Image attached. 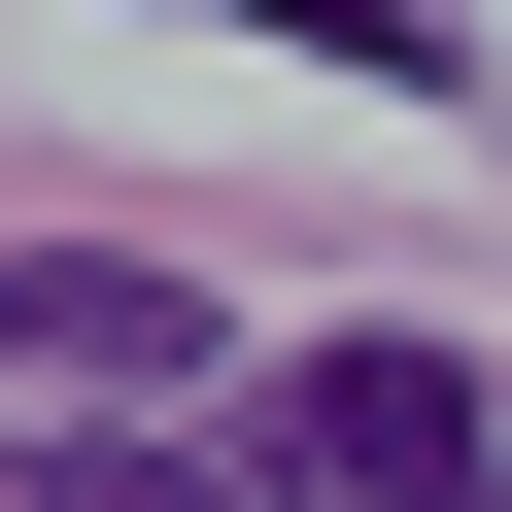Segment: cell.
I'll use <instances>...</instances> for the list:
<instances>
[{
    "instance_id": "obj_4",
    "label": "cell",
    "mask_w": 512,
    "mask_h": 512,
    "mask_svg": "<svg viewBox=\"0 0 512 512\" xmlns=\"http://www.w3.org/2000/svg\"><path fill=\"white\" fill-rule=\"evenodd\" d=\"M239 35H308V69H410V103L478 69V35H444V0H239Z\"/></svg>"
},
{
    "instance_id": "obj_2",
    "label": "cell",
    "mask_w": 512,
    "mask_h": 512,
    "mask_svg": "<svg viewBox=\"0 0 512 512\" xmlns=\"http://www.w3.org/2000/svg\"><path fill=\"white\" fill-rule=\"evenodd\" d=\"M0 342H35V376H103V410H171V376H205V308L137 274V239H35V274H0Z\"/></svg>"
},
{
    "instance_id": "obj_1",
    "label": "cell",
    "mask_w": 512,
    "mask_h": 512,
    "mask_svg": "<svg viewBox=\"0 0 512 512\" xmlns=\"http://www.w3.org/2000/svg\"><path fill=\"white\" fill-rule=\"evenodd\" d=\"M239 478H274V512H478V478H512V410H478L444 342H308Z\"/></svg>"
},
{
    "instance_id": "obj_3",
    "label": "cell",
    "mask_w": 512,
    "mask_h": 512,
    "mask_svg": "<svg viewBox=\"0 0 512 512\" xmlns=\"http://www.w3.org/2000/svg\"><path fill=\"white\" fill-rule=\"evenodd\" d=\"M0 512H274V478H205V444H137V410H69V444L0 478Z\"/></svg>"
}]
</instances>
